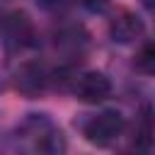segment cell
I'll list each match as a JSON object with an SVG mask.
<instances>
[{"label": "cell", "mask_w": 155, "mask_h": 155, "mask_svg": "<svg viewBox=\"0 0 155 155\" xmlns=\"http://www.w3.org/2000/svg\"><path fill=\"white\" fill-rule=\"evenodd\" d=\"M19 136L29 143L31 150H39V153H63L65 150L61 128L46 114H29L19 124Z\"/></svg>", "instance_id": "1"}, {"label": "cell", "mask_w": 155, "mask_h": 155, "mask_svg": "<svg viewBox=\"0 0 155 155\" xmlns=\"http://www.w3.org/2000/svg\"><path fill=\"white\" fill-rule=\"evenodd\" d=\"M0 39L7 51H24L34 46L36 29L24 10H10L0 17Z\"/></svg>", "instance_id": "2"}, {"label": "cell", "mask_w": 155, "mask_h": 155, "mask_svg": "<svg viewBox=\"0 0 155 155\" xmlns=\"http://www.w3.org/2000/svg\"><path fill=\"white\" fill-rule=\"evenodd\" d=\"M124 128H126V119L121 116V111L107 109V111H99V114L90 116L82 124V136L92 145L107 148V145H111V143H116L121 138Z\"/></svg>", "instance_id": "3"}, {"label": "cell", "mask_w": 155, "mask_h": 155, "mask_svg": "<svg viewBox=\"0 0 155 155\" xmlns=\"http://www.w3.org/2000/svg\"><path fill=\"white\" fill-rule=\"evenodd\" d=\"M73 94L85 104H99L111 94V80L99 70L80 73L73 80Z\"/></svg>", "instance_id": "4"}, {"label": "cell", "mask_w": 155, "mask_h": 155, "mask_svg": "<svg viewBox=\"0 0 155 155\" xmlns=\"http://www.w3.org/2000/svg\"><path fill=\"white\" fill-rule=\"evenodd\" d=\"M145 27H143V19L136 15V12H128V10H121L111 22H109V34L116 44H131L136 41L138 36H143Z\"/></svg>", "instance_id": "5"}, {"label": "cell", "mask_w": 155, "mask_h": 155, "mask_svg": "<svg viewBox=\"0 0 155 155\" xmlns=\"http://www.w3.org/2000/svg\"><path fill=\"white\" fill-rule=\"evenodd\" d=\"M17 90L27 97H36L46 90V85L51 82V75L46 73L44 65L39 63H24L19 70H17Z\"/></svg>", "instance_id": "6"}, {"label": "cell", "mask_w": 155, "mask_h": 155, "mask_svg": "<svg viewBox=\"0 0 155 155\" xmlns=\"http://www.w3.org/2000/svg\"><path fill=\"white\" fill-rule=\"evenodd\" d=\"M87 46V34L80 27H65L56 34V51L63 53V58H80Z\"/></svg>", "instance_id": "7"}, {"label": "cell", "mask_w": 155, "mask_h": 155, "mask_svg": "<svg viewBox=\"0 0 155 155\" xmlns=\"http://www.w3.org/2000/svg\"><path fill=\"white\" fill-rule=\"evenodd\" d=\"M150 145H153V124H150V109H145L140 116V126L136 131V148L150 150Z\"/></svg>", "instance_id": "8"}, {"label": "cell", "mask_w": 155, "mask_h": 155, "mask_svg": "<svg viewBox=\"0 0 155 155\" xmlns=\"http://www.w3.org/2000/svg\"><path fill=\"white\" fill-rule=\"evenodd\" d=\"M133 65H136L138 73H145V75L153 73V65H155V51H153V44H145V46L138 51Z\"/></svg>", "instance_id": "9"}, {"label": "cell", "mask_w": 155, "mask_h": 155, "mask_svg": "<svg viewBox=\"0 0 155 155\" xmlns=\"http://www.w3.org/2000/svg\"><path fill=\"white\" fill-rule=\"evenodd\" d=\"M82 5H85L87 10H92V12H102V10L109 5V0H82Z\"/></svg>", "instance_id": "10"}, {"label": "cell", "mask_w": 155, "mask_h": 155, "mask_svg": "<svg viewBox=\"0 0 155 155\" xmlns=\"http://www.w3.org/2000/svg\"><path fill=\"white\" fill-rule=\"evenodd\" d=\"M61 0H39V5L41 7H53V5H58Z\"/></svg>", "instance_id": "11"}]
</instances>
